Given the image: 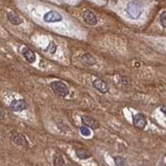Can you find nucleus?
I'll return each mask as SVG.
<instances>
[{"label": "nucleus", "instance_id": "f257e3e1", "mask_svg": "<svg viewBox=\"0 0 166 166\" xmlns=\"http://www.w3.org/2000/svg\"><path fill=\"white\" fill-rule=\"evenodd\" d=\"M143 7L139 0L130 1L126 7V13L132 19H138L142 14Z\"/></svg>", "mask_w": 166, "mask_h": 166}, {"label": "nucleus", "instance_id": "f03ea898", "mask_svg": "<svg viewBox=\"0 0 166 166\" xmlns=\"http://www.w3.org/2000/svg\"><path fill=\"white\" fill-rule=\"evenodd\" d=\"M50 86H51V88H52L53 91L59 96L65 97V96H66L69 94V89H68V87L62 81H54L53 82H51Z\"/></svg>", "mask_w": 166, "mask_h": 166}, {"label": "nucleus", "instance_id": "7ed1b4c3", "mask_svg": "<svg viewBox=\"0 0 166 166\" xmlns=\"http://www.w3.org/2000/svg\"><path fill=\"white\" fill-rule=\"evenodd\" d=\"M133 125L139 129H144L147 125L146 116L142 113H137L133 116Z\"/></svg>", "mask_w": 166, "mask_h": 166}, {"label": "nucleus", "instance_id": "20e7f679", "mask_svg": "<svg viewBox=\"0 0 166 166\" xmlns=\"http://www.w3.org/2000/svg\"><path fill=\"white\" fill-rule=\"evenodd\" d=\"M43 20H44V22L47 23H58V22L62 21V16L58 12L54 11V10H51L43 15Z\"/></svg>", "mask_w": 166, "mask_h": 166}, {"label": "nucleus", "instance_id": "39448f33", "mask_svg": "<svg viewBox=\"0 0 166 166\" xmlns=\"http://www.w3.org/2000/svg\"><path fill=\"white\" fill-rule=\"evenodd\" d=\"M10 139H11L14 144H16L17 145L21 146V147H23V148L28 147L27 140L26 138L24 137V136H23V135L20 134V133L13 132L11 134Z\"/></svg>", "mask_w": 166, "mask_h": 166}, {"label": "nucleus", "instance_id": "423d86ee", "mask_svg": "<svg viewBox=\"0 0 166 166\" xmlns=\"http://www.w3.org/2000/svg\"><path fill=\"white\" fill-rule=\"evenodd\" d=\"M27 103L23 99L13 100L12 102L10 103L9 109L14 112H19L23 111V110L27 109Z\"/></svg>", "mask_w": 166, "mask_h": 166}, {"label": "nucleus", "instance_id": "0eeeda50", "mask_svg": "<svg viewBox=\"0 0 166 166\" xmlns=\"http://www.w3.org/2000/svg\"><path fill=\"white\" fill-rule=\"evenodd\" d=\"M81 118V121H82L83 124L85 126L91 128V129H96L100 127L99 122L96 119H94L93 117H91V116H87V115H83Z\"/></svg>", "mask_w": 166, "mask_h": 166}, {"label": "nucleus", "instance_id": "6e6552de", "mask_svg": "<svg viewBox=\"0 0 166 166\" xmlns=\"http://www.w3.org/2000/svg\"><path fill=\"white\" fill-rule=\"evenodd\" d=\"M92 86L96 88L98 91H100L102 94H106L109 91L110 87L104 81L96 78L92 81Z\"/></svg>", "mask_w": 166, "mask_h": 166}, {"label": "nucleus", "instance_id": "1a4fd4ad", "mask_svg": "<svg viewBox=\"0 0 166 166\" xmlns=\"http://www.w3.org/2000/svg\"><path fill=\"white\" fill-rule=\"evenodd\" d=\"M82 17L84 21L87 24H89V25H96L97 24V18H96V15L91 10L84 11Z\"/></svg>", "mask_w": 166, "mask_h": 166}, {"label": "nucleus", "instance_id": "9d476101", "mask_svg": "<svg viewBox=\"0 0 166 166\" xmlns=\"http://www.w3.org/2000/svg\"><path fill=\"white\" fill-rule=\"evenodd\" d=\"M22 53H23L24 58L29 63H33L36 62V54L33 53L32 50H30L29 48H27V47H24Z\"/></svg>", "mask_w": 166, "mask_h": 166}, {"label": "nucleus", "instance_id": "9b49d317", "mask_svg": "<svg viewBox=\"0 0 166 166\" xmlns=\"http://www.w3.org/2000/svg\"><path fill=\"white\" fill-rule=\"evenodd\" d=\"M7 18H8V20L11 24L13 25H20L21 23H23V19L17 15L15 13H8L7 14Z\"/></svg>", "mask_w": 166, "mask_h": 166}, {"label": "nucleus", "instance_id": "f8f14e48", "mask_svg": "<svg viewBox=\"0 0 166 166\" xmlns=\"http://www.w3.org/2000/svg\"><path fill=\"white\" fill-rule=\"evenodd\" d=\"M77 158L80 159H87L91 157V153L86 149H76L75 150Z\"/></svg>", "mask_w": 166, "mask_h": 166}, {"label": "nucleus", "instance_id": "ddd939ff", "mask_svg": "<svg viewBox=\"0 0 166 166\" xmlns=\"http://www.w3.org/2000/svg\"><path fill=\"white\" fill-rule=\"evenodd\" d=\"M81 59H82L83 62H85L88 65H94L96 62V58L91 54H90V53H85V54H83Z\"/></svg>", "mask_w": 166, "mask_h": 166}, {"label": "nucleus", "instance_id": "4468645a", "mask_svg": "<svg viewBox=\"0 0 166 166\" xmlns=\"http://www.w3.org/2000/svg\"><path fill=\"white\" fill-rule=\"evenodd\" d=\"M54 166H66V162L61 155H56L53 160Z\"/></svg>", "mask_w": 166, "mask_h": 166}, {"label": "nucleus", "instance_id": "2eb2a0df", "mask_svg": "<svg viewBox=\"0 0 166 166\" xmlns=\"http://www.w3.org/2000/svg\"><path fill=\"white\" fill-rule=\"evenodd\" d=\"M116 166H125L126 164V159L120 156H114L113 157Z\"/></svg>", "mask_w": 166, "mask_h": 166}, {"label": "nucleus", "instance_id": "dca6fc26", "mask_svg": "<svg viewBox=\"0 0 166 166\" xmlns=\"http://www.w3.org/2000/svg\"><path fill=\"white\" fill-rule=\"evenodd\" d=\"M80 132L81 134L84 136H86V137H88L91 135V129H89V127L86 126H81V128H80Z\"/></svg>", "mask_w": 166, "mask_h": 166}, {"label": "nucleus", "instance_id": "f3484780", "mask_svg": "<svg viewBox=\"0 0 166 166\" xmlns=\"http://www.w3.org/2000/svg\"><path fill=\"white\" fill-rule=\"evenodd\" d=\"M56 43H54V42L53 41V42H51V43H50L48 46L46 47V52L51 53V54H53V53H56Z\"/></svg>", "mask_w": 166, "mask_h": 166}, {"label": "nucleus", "instance_id": "a211bd4d", "mask_svg": "<svg viewBox=\"0 0 166 166\" xmlns=\"http://www.w3.org/2000/svg\"><path fill=\"white\" fill-rule=\"evenodd\" d=\"M159 22L163 27L166 28V11H164L159 16Z\"/></svg>", "mask_w": 166, "mask_h": 166}, {"label": "nucleus", "instance_id": "6ab92c4d", "mask_svg": "<svg viewBox=\"0 0 166 166\" xmlns=\"http://www.w3.org/2000/svg\"><path fill=\"white\" fill-rule=\"evenodd\" d=\"M160 110L166 116V106H163L160 107Z\"/></svg>", "mask_w": 166, "mask_h": 166}, {"label": "nucleus", "instance_id": "aec40b11", "mask_svg": "<svg viewBox=\"0 0 166 166\" xmlns=\"http://www.w3.org/2000/svg\"><path fill=\"white\" fill-rule=\"evenodd\" d=\"M0 111H1V120H3V118H4L5 112H4V110H3V108H1V109H0Z\"/></svg>", "mask_w": 166, "mask_h": 166}, {"label": "nucleus", "instance_id": "412c9836", "mask_svg": "<svg viewBox=\"0 0 166 166\" xmlns=\"http://www.w3.org/2000/svg\"><path fill=\"white\" fill-rule=\"evenodd\" d=\"M165 166H166V164H165Z\"/></svg>", "mask_w": 166, "mask_h": 166}]
</instances>
